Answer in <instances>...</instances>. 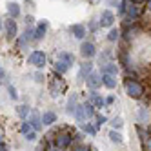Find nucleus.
Here are the masks:
<instances>
[{"label":"nucleus","instance_id":"nucleus-41","mask_svg":"<svg viewBox=\"0 0 151 151\" xmlns=\"http://www.w3.org/2000/svg\"><path fill=\"white\" fill-rule=\"evenodd\" d=\"M147 6H149V9H151V0H149V4H147Z\"/></svg>","mask_w":151,"mask_h":151},{"label":"nucleus","instance_id":"nucleus-4","mask_svg":"<svg viewBox=\"0 0 151 151\" xmlns=\"http://www.w3.org/2000/svg\"><path fill=\"white\" fill-rule=\"evenodd\" d=\"M27 62L31 64V66H35V68H44L46 66V53L44 51H40V49H35V51H31L29 53V57H27Z\"/></svg>","mask_w":151,"mask_h":151},{"label":"nucleus","instance_id":"nucleus-21","mask_svg":"<svg viewBox=\"0 0 151 151\" xmlns=\"http://www.w3.org/2000/svg\"><path fill=\"white\" fill-rule=\"evenodd\" d=\"M109 140H111L113 144H122V142H124V137H122L120 131H116V129H111V131H109Z\"/></svg>","mask_w":151,"mask_h":151},{"label":"nucleus","instance_id":"nucleus-15","mask_svg":"<svg viewBox=\"0 0 151 151\" xmlns=\"http://www.w3.org/2000/svg\"><path fill=\"white\" fill-rule=\"evenodd\" d=\"M69 31H71V33H73V37L75 38H84L86 37V27L82 26V24H73L71 27H69Z\"/></svg>","mask_w":151,"mask_h":151},{"label":"nucleus","instance_id":"nucleus-40","mask_svg":"<svg viewBox=\"0 0 151 151\" xmlns=\"http://www.w3.org/2000/svg\"><path fill=\"white\" fill-rule=\"evenodd\" d=\"M4 27V24H2V20H0V29H2Z\"/></svg>","mask_w":151,"mask_h":151},{"label":"nucleus","instance_id":"nucleus-17","mask_svg":"<svg viewBox=\"0 0 151 151\" xmlns=\"http://www.w3.org/2000/svg\"><path fill=\"white\" fill-rule=\"evenodd\" d=\"M57 60L66 62L69 68L75 64V57H73V53H68V51H60V53H58V57H57Z\"/></svg>","mask_w":151,"mask_h":151},{"label":"nucleus","instance_id":"nucleus-29","mask_svg":"<svg viewBox=\"0 0 151 151\" xmlns=\"http://www.w3.org/2000/svg\"><path fill=\"white\" fill-rule=\"evenodd\" d=\"M31 129H33V127L29 126V122H27V120H24L22 124H20V133H22V135H27Z\"/></svg>","mask_w":151,"mask_h":151},{"label":"nucleus","instance_id":"nucleus-27","mask_svg":"<svg viewBox=\"0 0 151 151\" xmlns=\"http://www.w3.org/2000/svg\"><path fill=\"white\" fill-rule=\"evenodd\" d=\"M118 38H120V29H111L109 31V35H107V40H109V42H116Z\"/></svg>","mask_w":151,"mask_h":151},{"label":"nucleus","instance_id":"nucleus-16","mask_svg":"<svg viewBox=\"0 0 151 151\" xmlns=\"http://www.w3.org/2000/svg\"><path fill=\"white\" fill-rule=\"evenodd\" d=\"M88 102H91L95 107H102L104 104H106V99H102V96L96 93V91H91V95H89V100Z\"/></svg>","mask_w":151,"mask_h":151},{"label":"nucleus","instance_id":"nucleus-7","mask_svg":"<svg viewBox=\"0 0 151 151\" xmlns=\"http://www.w3.org/2000/svg\"><path fill=\"white\" fill-rule=\"evenodd\" d=\"M86 84H88V88H91L93 91H95V89H99L100 86H102V75L91 71L88 77H86Z\"/></svg>","mask_w":151,"mask_h":151},{"label":"nucleus","instance_id":"nucleus-36","mask_svg":"<svg viewBox=\"0 0 151 151\" xmlns=\"http://www.w3.org/2000/svg\"><path fill=\"white\" fill-rule=\"evenodd\" d=\"M0 151H9V147L6 146V142H0Z\"/></svg>","mask_w":151,"mask_h":151},{"label":"nucleus","instance_id":"nucleus-11","mask_svg":"<svg viewBox=\"0 0 151 151\" xmlns=\"http://www.w3.org/2000/svg\"><path fill=\"white\" fill-rule=\"evenodd\" d=\"M46 31H47V22L44 20V22H40V24L33 29V40H35V42L42 40V38L46 37Z\"/></svg>","mask_w":151,"mask_h":151},{"label":"nucleus","instance_id":"nucleus-2","mask_svg":"<svg viewBox=\"0 0 151 151\" xmlns=\"http://www.w3.org/2000/svg\"><path fill=\"white\" fill-rule=\"evenodd\" d=\"M53 144L62 147V149H69L71 144H73V131H69V129H57L55 137H53Z\"/></svg>","mask_w":151,"mask_h":151},{"label":"nucleus","instance_id":"nucleus-37","mask_svg":"<svg viewBox=\"0 0 151 151\" xmlns=\"http://www.w3.org/2000/svg\"><path fill=\"white\" fill-rule=\"evenodd\" d=\"M115 102V96H107L106 99V104H113Z\"/></svg>","mask_w":151,"mask_h":151},{"label":"nucleus","instance_id":"nucleus-39","mask_svg":"<svg viewBox=\"0 0 151 151\" xmlns=\"http://www.w3.org/2000/svg\"><path fill=\"white\" fill-rule=\"evenodd\" d=\"M131 2H135V4H142L144 0H131Z\"/></svg>","mask_w":151,"mask_h":151},{"label":"nucleus","instance_id":"nucleus-13","mask_svg":"<svg viewBox=\"0 0 151 151\" xmlns=\"http://www.w3.org/2000/svg\"><path fill=\"white\" fill-rule=\"evenodd\" d=\"M55 122H57V113H53V111L42 113V126H53Z\"/></svg>","mask_w":151,"mask_h":151},{"label":"nucleus","instance_id":"nucleus-6","mask_svg":"<svg viewBox=\"0 0 151 151\" xmlns=\"http://www.w3.org/2000/svg\"><path fill=\"white\" fill-rule=\"evenodd\" d=\"M26 120L29 122V126L31 127H33V131H40V129H42V115L37 111V109H31L29 111V116L26 118Z\"/></svg>","mask_w":151,"mask_h":151},{"label":"nucleus","instance_id":"nucleus-5","mask_svg":"<svg viewBox=\"0 0 151 151\" xmlns=\"http://www.w3.org/2000/svg\"><path fill=\"white\" fill-rule=\"evenodd\" d=\"M66 88H68L66 82H64L60 77H57V78H53L51 84H49V93H51V96H55V99H57L58 95H62L64 91H66Z\"/></svg>","mask_w":151,"mask_h":151},{"label":"nucleus","instance_id":"nucleus-35","mask_svg":"<svg viewBox=\"0 0 151 151\" xmlns=\"http://www.w3.org/2000/svg\"><path fill=\"white\" fill-rule=\"evenodd\" d=\"M4 137H6V131H4V127L0 126V142H4Z\"/></svg>","mask_w":151,"mask_h":151},{"label":"nucleus","instance_id":"nucleus-10","mask_svg":"<svg viewBox=\"0 0 151 151\" xmlns=\"http://www.w3.org/2000/svg\"><path fill=\"white\" fill-rule=\"evenodd\" d=\"M80 55L84 58H93L96 55V49H95V44L93 42H82L80 46Z\"/></svg>","mask_w":151,"mask_h":151},{"label":"nucleus","instance_id":"nucleus-38","mask_svg":"<svg viewBox=\"0 0 151 151\" xmlns=\"http://www.w3.org/2000/svg\"><path fill=\"white\" fill-rule=\"evenodd\" d=\"M4 77H6V71L2 69V66H0V78H4Z\"/></svg>","mask_w":151,"mask_h":151},{"label":"nucleus","instance_id":"nucleus-28","mask_svg":"<svg viewBox=\"0 0 151 151\" xmlns=\"http://www.w3.org/2000/svg\"><path fill=\"white\" fill-rule=\"evenodd\" d=\"M37 138H38V133H37V131H33V129H31L27 135H24V140H26V142H35Z\"/></svg>","mask_w":151,"mask_h":151},{"label":"nucleus","instance_id":"nucleus-30","mask_svg":"<svg viewBox=\"0 0 151 151\" xmlns=\"http://www.w3.org/2000/svg\"><path fill=\"white\" fill-rule=\"evenodd\" d=\"M46 151H69V149H62V147L55 146L53 142H46Z\"/></svg>","mask_w":151,"mask_h":151},{"label":"nucleus","instance_id":"nucleus-19","mask_svg":"<svg viewBox=\"0 0 151 151\" xmlns=\"http://www.w3.org/2000/svg\"><path fill=\"white\" fill-rule=\"evenodd\" d=\"M102 73L113 75V77H115V75L118 73V66H116L115 62H107V64H104V66H102Z\"/></svg>","mask_w":151,"mask_h":151},{"label":"nucleus","instance_id":"nucleus-33","mask_svg":"<svg viewBox=\"0 0 151 151\" xmlns=\"http://www.w3.org/2000/svg\"><path fill=\"white\" fill-rule=\"evenodd\" d=\"M35 82H38V84L44 82V73H42V71H37L35 73Z\"/></svg>","mask_w":151,"mask_h":151},{"label":"nucleus","instance_id":"nucleus-32","mask_svg":"<svg viewBox=\"0 0 151 151\" xmlns=\"http://www.w3.org/2000/svg\"><path fill=\"white\" fill-rule=\"evenodd\" d=\"M7 91H9V99H11V100H17V99H18V93H17V89L13 88L11 84L7 86Z\"/></svg>","mask_w":151,"mask_h":151},{"label":"nucleus","instance_id":"nucleus-8","mask_svg":"<svg viewBox=\"0 0 151 151\" xmlns=\"http://www.w3.org/2000/svg\"><path fill=\"white\" fill-rule=\"evenodd\" d=\"M4 29H6V37H7L9 40H15V38H17L18 27H17V20H15V18H7L6 22H4Z\"/></svg>","mask_w":151,"mask_h":151},{"label":"nucleus","instance_id":"nucleus-22","mask_svg":"<svg viewBox=\"0 0 151 151\" xmlns=\"http://www.w3.org/2000/svg\"><path fill=\"white\" fill-rule=\"evenodd\" d=\"M96 126H93L91 122H86V124H82V133L84 135H91V137H95L96 135Z\"/></svg>","mask_w":151,"mask_h":151},{"label":"nucleus","instance_id":"nucleus-24","mask_svg":"<svg viewBox=\"0 0 151 151\" xmlns=\"http://www.w3.org/2000/svg\"><path fill=\"white\" fill-rule=\"evenodd\" d=\"M91 68H93V66H91L89 62H84V64H82V69H80V73H78V78H80V80H86V77L91 73Z\"/></svg>","mask_w":151,"mask_h":151},{"label":"nucleus","instance_id":"nucleus-12","mask_svg":"<svg viewBox=\"0 0 151 151\" xmlns=\"http://www.w3.org/2000/svg\"><path fill=\"white\" fill-rule=\"evenodd\" d=\"M6 9H7V15H9V18H18L20 17V4H17V2H7L6 4Z\"/></svg>","mask_w":151,"mask_h":151},{"label":"nucleus","instance_id":"nucleus-26","mask_svg":"<svg viewBox=\"0 0 151 151\" xmlns=\"http://www.w3.org/2000/svg\"><path fill=\"white\" fill-rule=\"evenodd\" d=\"M111 127L113 129H116V131H120V129L124 127V120H122V116H115V118H111Z\"/></svg>","mask_w":151,"mask_h":151},{"label":"nucleus","instance_id":"nucleus-23","mask_svg":"<svg viewBox=\"0 0 151 151\" xmlns=\"http://www.w3.org/2000/svg\"><path fill=\"white\" fill-rule=\"evenodd\" d=\"M137 116H138V122H140V124H146V122H147V116H149L147 107H146V106H140V107H138V115H137Z\"/></svg>","mask_w":151,"mask_h":151},{"label":"nucleus","instance_id":"nucleus-18","mask_svg":"<svg viewBox=\"0 0 151 151\" xmlns=\"http://www.w3.org/2000/svg\"><path fill=\"white\" fill-rule=\"evenodd\" d=\"M102 84L106 86L107 89H115V88H116V80H115L113 75H106V73H102Z\"/></svg>","mask_w":151,"mask_h":151},{"label":"nucleus","instance_id":"nucleus-31","mask_svg":"<svg viewBox=\"0 0 151 151\" xmlns=\"http://www.w3.org/2000/svg\"><path fill=\"white\" fill-rule=\"evenodd\" d=\"M95 118H96V127L107 124V116H104V115H95Z\"/></svg>","mask_w":151,"mask_h":151},{"label":"nucleus","instance_id":"nucleus-14","mask_svg":"<svg viewBox=\"0 0 151 151\" xmlns=\"http://www.w3.org/2000/svg\"><path fill=\"white\" fill-rule=\"evenodd\" d=\"M77 106H78L77 95H71L69 99H68V104H66V113H68V115H75V111H77Z\"/></svg>","mask_w":151,"mask_h":151},{"label":"nucleus","instance_id":"nucleus-9","mask_svg":"<svg viewBox=\"0 0 151 151\" xmlns=\"http://www.w3.org/2000/svg\"><path fill=\"white\" fill-rule=\"evenodd\" d=\"M115 24V15L109 11V9H104L100 13V20H99V26L100 27H111Z\"/></svg>","mask_w":151,"mask_h":151},{"label":"nucleus","instance_id":"nucleus-20","mask_svg":"<svg viewBox=\"0 0 151 151\" xmlns=\"http://www.w3.org/2000/svg\"><path fill=\"white\" fill-rule=\"evenodd\" d=\"M29 106H26V104H20V106H17V115L22 118V120H26V118L29 116Z\"/></svg>","mask_w":151,"mask_h":151},{"label":"nucleus","instance_id":"nucleus-3","mask_svg":"<svg viewBox=\"0 0 151 151\" xmlns=\"http://www.w3.org/2000/svg\"><path fill=\"white\" fill-rule=\"evenodd\" d=\"M124 88H126V95L129 96V99H142V95H144V88H142V84H138L137 80H131V78H127L124 82Z\"/></svg>","mask_w":151,"mask_h":151},{"label":"nucleus","instance_id":"nucleus-34","mask_svg":"<svg viewBox=\"0 0 151 151\" xmlns=\"http://www.w3.org/2000/svg\"><path fill=\"white\" fill-rule=\"evenodd\" d=\"M33 22H35V18H33V15H27V17H26V24H27V26H31V24H33Z\"/></svg>","mask_w":151,"mask_h":151},{"label":"nucleus","instance_id":"nucleus-25","mask_svg":"<svg viewBox=\"0 0 151 151\" xmlns=\"http://www.w3.org/2000/svg\"><path fill=\"white\" fill-rule=\"evenodd\" d=\"M55 71H57L58 75H64V73L69 71V66H68L66 62H62V60H57V62H55Z\"/></svg>","mask_w":151,"mask_h":151},{"label":"nucleus","instance_id":"nucleus-1","mask_svg":"<svg viewBox=\"0 0 151 151\" xmlns=\"http://www.w3.org/2000/svg\"><path fill=\"white\" fill-rule=\"evenodd\" d=\"M73 116L77 118V122H80V124L89 122V118L95 116V106L91 102H82V104L77 106V111H75Z\"/></svg>","mask_w":151,"mask_h":151}]
</instances>
